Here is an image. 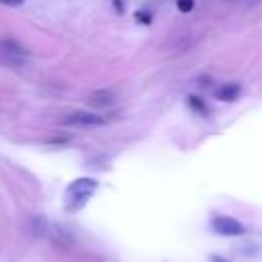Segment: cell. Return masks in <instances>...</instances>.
Wrapping results in <instances>:
<instances>
[{
    "label": "cell",
    "mask_w": 262,
    "mask_h": 262,
    "mask_svg": "<svg viewBox=\"0 0 262 262\" xmlns=\"http://www.w3.org/2000/svg\"><path fill=\"white\" fill-rule=\"evenodd\" d=\"M96 188H98V182L94 178H78V180H74L66 188V194H63L66 211H70V213L80 211L88 203V199L96 192Z\"/></svg>",
    "instance_id": "obj_1"
},
{
    "label": "cell",
    "mask_w": 262,
    "mask_h": 262,
    "mask_svg": "<svg viewBox=\"0 0 262 262\" xmlns=\"http://www.w3.org/2000/svg\"><path fill=\"white\" fill-rule=\"evenodd\" d=\"M211 227H213V231L215 233H219V235H242L246 229H244V225L237 221V219H233V217H227V215H217V217H213L211 219Z\"/></svg>",
    "instance_id": "obj_2"
},
{
    "label": "cell",
    "mask_w": 262,
    "mask_h": 262,
    "mask_svg": "<svg viewBox=\"0 0 262 262\" xmlns=\"http://www.w3.org/2000/svg\"><path fill=\"white\" fill-rule=\"evenodd\" d=\"M63 125H84V127H92V125H104V117L100 115H94V113H88V111H74V113H68L63 119H61Z\"/></svg>",
    "instance_id": "obj_3"
},
{
    "label": "cell",
    "mask_w": 262,
    "mask_h": 262,
    "mask_svg": "<svg viewBox=\"0 0 262 262\" xmlns=\"http://www.w3.org/2000/svg\"><path fill=\"white\" fill-rule=\"evenodd\" d=\"M239 92H242V86L237 82H227L215 90V98H219L223 102H233V100H237Z\"/></svg>",
    "instance_id": "obj_4"
},
{
    "label": "cell",
    "mask_w": 262,
    "mask_h": 262,
    "mask_svg": "<svg viewBox=\"0 0 262 262\" xmlns=\"http://www.w3.org/2000/svg\"><path fill=\"white\" fill-rule=\"evenodd\" d=\"M115 100H117V96L111 90H98V92H92L88 96V102L92 106H111Z\"/></svg>",
    "instance_id": "obj_5"
},
{
    "label": "cell",
    "mask_w": 262,
    "mask_h": 262,
    "mask_svg": "<svg viewBox=\"0 0 262 262\" xmlns=\"http://www.w3.org/2000/svg\"><path fill=\"white\" fill-rule=\"evenodd\" d=\"M0 53L8 55V59H12V57H23L25 55V49L18 43H14L12 39H2L0 41Z\"/></svg>",
    "instance_id": "obj_6"
},
{
    "label": "cell",
    "mask_w": 262,
    "mask_h": 262,
    "mask_svg": "<svg viewBox=\"0 0 262 262\" xmlns=\"http://www.w3.org/2000/svg\"><path fill=\"white\" fill-rule=\"evenodd\" d=\"M188 106L196 113V115H201V117H207L209 115V106L205 104V100L203 98H199V96H188Z\"/></svg>",
    "instance_id": "obj_7"
},
{
    "label": "cell",
    "mask_w": 262,
    "mask_h": 262,
    "mask_svg": "<svg viewBox=\"0 0 262 262\" xmlns=\"http://www.w3.org/2000/svg\"><path fill=\"white\" fill-rule=\"evenodd\" d=\"M176 6L180 12H190L194 8V2L192 0H176Z\"/></svg>",
    "instance_id": "obj_8"
},
{
    "label": "cell",
    "mask_w": 262,
    "mask_h": 262,
    "mask_svg": "<svg viewBox=\"0 0 262 262\" xmlns=\"http://www.w3.org/2000/svg\"><path fill=\"white\" fill-rule=\"evenodd\" d=\"M135 20L137 23H143V25H149L151 23V14L147 10H139V12H135Z\"/></svg>",
    "instance_id": "obj_9"
},
{
    "label": "cell",
    "mask_w": 262,
    "mask_h": 262,
    "mask_svg": "<svg viewBox=\"0 0 262 262\" xmlns=\"http://www.w3.org/2000/svg\"><path fill=\"white\" fill-rule=\"evenodd\" d=\"M2 4H8V6H20L23 4V0H0Z\"/></svg>",
    "instance_id": "obj_10"
},
{
    "label": "cell",
    "mask_w": 262,
    "mask_h": 262,
    "mask_svg": "<svg viewBox=\"0 0 262 262\" xmlns=\"http://www.w3.org/2000/svg\"><path fill=\"white\" fill-rule=\"evenodd\" d=\"M115 2V8H117V12H123L125 10V6H123V2L121 0H113Z\"/></svg>",
    "instance_id": "obj_11"
},
{
    "label": "cell",
    "mask_w": 262,
    "mask_h": 262,
    "mask_svg": "<svg viewBox=\"0 0 262 262\" xmlns=\"http://www.w3.org/2000/svg\"><path fill=\"white\" fill-rule=\"evenodd\" d=\"M211 262H227V260H223V258H219V256H213Z\"/></svg>",
    "instance_id": "obj_12"
}]
</instances>
